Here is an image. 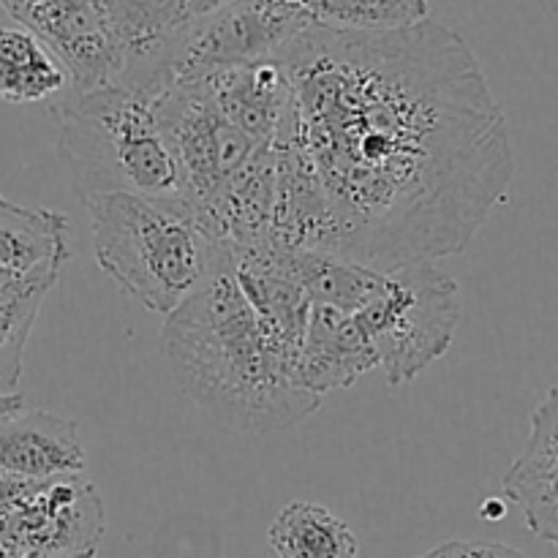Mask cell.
Here are the masks:
<instances>
[{
    "label": "cell",
    "instance_id": "6da1fadb",
    "mask_svg": "<svg viewBox=\"0 0 558 558\" xmlns=\"http://www.w3.org/2000/svg\"><path fill=\"white\" fill-rule=\"evenodd\" d=\"M298 140L332 223V254L374 270L469 248L510 191L507 118L447 25L308 27L281 54Z\"/></svg>",
    "mask_w": 558,
    "mask_h": 558
},
{
    "label": "cell",
    "instance_id": "7a4b0ae2",
    "mask_svg": "<svg viewBox=\"0 0 558 558\" xmlns=\"http://www.w3.org/2000/svg\"><path fill=\"white\" fill-rule=\"evenodd\" d=\"M161 357L174 385L216 423L243 434L287 430L319 412L262 330L221 248L205 281L163 316Z\"/></svg>",
    "mask_w": 558,
    "mask_h": 558
},
{
    "label": "cell",
    "instance_id": "3957f363",
    "mask_svg": "<svg viewBox=\"0 0 558 558\" xmlns=\"http://www.w3.org/2000/svg\"><path fill=\"white\" fill-rule=\"evenodd\" d=\"M85 210L98 267L153 314H172L223 248L180 196L101 194Z\"/></svg>",
    "mask_w": 558,
    "mask_h": 558
},
{
    "label": "cell",
    "instance_id": "277c9868",
    "mask_svg": "<svg viewBox=\"0 0 558 558\" xmlns=\"http://www.w3.org/2000/svg\"><path fill=\"white\" fill-rule=\"evenodd\" d=\"M58 153L76 196H178V169L156 118V98L131 87L69 90L54 101Z\"/></svg>",
    "mask_w": 558,
    "mask_h": 558
},
{
    "label": "cell",
    "instance_id": "5b68a950",
    "mask_svg": "<svg viewBox=\"0 0 558 558\" xmlns=\"http://www.w3.org/2000/svg\"><path fill=\"white\" fill-rule=\"evenodd\" d=\"M461 316L456 278L423 262L381 270L374 294L352 319L368 336L387 385L398 387L445 357L456 341Z\"/></svg>",
    "mask_w": 558,
    "mask_h": 558
},
{
    "label": "cell",
    "instance_id": "8992f818",
    "mask_svg": "<svg viewBox=\"0 0 558 558\" xmlns=\"http://www.w3.org/2000/svg\"><path fill=\"white\" fill-rule=\"evenodd\" d=\"M156 118L178 169V196L202 213L270 147L256 145L229 123L199 80H183L156 96Z\"/></svg>",
    "mask_w": 558,
    "mask_h": 558
},
{
    "label": "cell",
    "instance_id": "52a82bcc",
    "mask_svg": "<svg viewBox=\"0 0 558 558\" xmlns=\"http://www.w3.org/2000/svg\"><path fill=\"white\" fill-rule=\"evenodd\" d=\"M314 22L292 0H227L191 20L172 58V85L223 69L278 60Z\"/></svg>",
    "mask_w": 558,
    "mask_h": 558
},
{
    "label": "cell",
    "instance_id": "ba28073f",
    "mask_svg": "<svg viewBox=\"0 0 558 558\" xmlns=\"http://www.w3.org/2000/svg\"><path fill=\"white\" fill-rule=\"evenodd\" d=\"M107 515L98 488L82 474L33 483L0 515L9 558H96Z\"/></svg>",
    "mask_w": 558,
    "mask_h": 558
},
{
    "label": "cell",
    "instance_id": "9c48e42d",
    "mask_svg": "<svg viewBox=\"0 0 558 558\" xmlns=\"http://www.w3.org/2000/svg\"><path fill=\"white\" fill-rule=\"evenodd\" d=\"M118 58V85L161 96L172 85V58L196 20L191 0H96Z\"/></svg>",
    "mask_w": 558,
    "mask_h": 558
},
{
    "label": "cell",
    "instance_id": "30bf717a",
    "mask_svg": "<svg viewBox=\"0 0 558 558\" xmlns=\"http://www.w3.org/2000/svg\"><path fill=\"white\" fill-rule=\"evenodd\" d=\"M69 71V90H93L118 80V58L96 0H0Z\"/></svg>",
    "mask_w": 558,
    "mask_h": 558
},
{
    "label": "cell",
    "instance_id": "8fae6325",
    "mask_svg": "<svg viewBox=\"0 0 558 558\" xmlns=\"http://www.w3.org/2000/svg\"><path fill=\"white\" fill-rule=\"evenodd\" d=\"M232 262L234 278L254 308L262 330L287 360L294 376L300 347L308 330L311 303L305 289L289 270L287 254L272 245H262V248L232 251Z\"/></svg>",
    "mask_w": 558,
    "mask_h": 558
},
{
    "label": "cell",
    "instance_id": "7c38bea8",
    "mask_svg": "<svg viewBox=\"0 0 558 558\" xmlns=\"http://www.w3.org/2000/svg\"><path fill=\"white\" fill-rule=\"evenodd\" d=\"M85 472V447L74 420L41 409L0 417V474L41 483Z\"/></svg>",
    "mask_w": 558,
    "mask_h": 558
},
{
    "label": "cell",
    "instance_id": "4fadbf2b",
    "mask_svg": "<svg viewBox=\"0 0 558 558\" xmlns=\"http://www.w3.org/2000/svg\"><path fill=\"white\" fill-rule=\"evenodd\" d=\"M501 488L521 507L529 529L558 548V385L532 412L529 441L505 474Z\"/></svg>",
    "mask_w": 558,
    "mask_h": 558
},
{
    "label": "cell",
    "instance_id": "5bb4252c",
    "mask_svg": "<svg viewBox=\"0 0 558 558\" xmlns=\"http://www.w3.org/2000/svg\"><path fill=\"white\" fill-rule=\"evenodd\" d=\"M223 118L256 145L270 147L292 112V87L278 60L196 76Z\"/></svg>",
    "mask_w": 558,
    "mask_h": 558
},
{
    "label": "cell",
    "instance_id": "9a60e30c",
    "mask_svg": "<svg viewBox=\"0 0 558 558\" xmlns=\"http://www.w3.org/2000/svg\"><path fill=\"white\" fill-rule=\"evenodd\" d=\"M374 368H379V360L363 327L352 316L311 305L308 330L294 365L298 387L325 398L327 392L352 387Z\"/></svg>",
    "mask_w": 558,
    "mask_h": 558
},
{
    "label": "cell",
    "instance_id": "2e32d148",
    "mask_svg": "<svg viewBox=\"0 0 558 558\" xmlns=\"http://www.w3.org/2000/svg\"><path fill=\"white\" fill-rule=\"evenodd\" d=\"M69 259V218L0 196V272L33 276Z\"/></svg>",
    "mask_w": 558,
    "mask_h": 558
},
{
    "label": "cell",
    "instance_id": "e0dca14e",
    "mask_svg": "<svg viewBox=\"0 0 558 558\" xmlns=\"http://www.w3.org/2000/svg\"><path fill=\"white\" fill-rule=\"evenodd\" d=\"M69 87V71L31 31L0 27V101L38 104Z\"/></svg>",
    "mask_w": 558,
    "mask_h": 558
},
{
    "label": "cell",
    "instance_id": "ac0fdd59",
    "mask_svg": "<svg viewBox=\"0 0 558 558\" xmlns=\"http://www.w3.org/2000/svg\"><path fill=\"white\" fill-rule=\"evenodd\" d=\"M278 558H357L352 529L316 501H289L267 529Z\"/></svg>",
    "mask_w": 558,
    "mask_h": 558
},
{
    "label": "cell",
    "instance_id": "d6986e66",
    "mask_svg": "<svg viewBox=\"0 0 558 558\" xmlns=\"http://www.w3.org/2000/svg\"><path fill=\"white\" fill-rule=\"evenodd\" d=\"M316 27L352 33L401 31L430 20L428 0H292Z\"/></svg>",
    "mask_w": 558,
    "mask_h": 558
},
{
    "label": "cell",
    "instance_id": "ffe728a7",
    "mask_svg": "<svg viewBox=\"0 0 558 558\" xmlns=\"http://www.w3.org/2000/svg\"><path fill=\"white\" fill-rule=\"evenodd\" d=\"M60 272H49L22 292L0 300V396H14L22 379L25 347L36 325L47 294L58 283Z\"/></svg>",
    "mask_w": 558,
    "mask_h": 558
},
{
    "label": "cell",
    "instance_id": "44dd1931",
    "mask_svg": "<svg viewBox=\"0 0 558 558\" xmlns=\"http://www.w3.org/2000/svg\"><path fill=\"white\" fill-rule=\"evenodd\" d=\"M49 272H60V270L33 272V276H14V272H0V300H5V298H11V294L22 292V289L31 287V283L38 281L41 276H49Z\"/></svg>",
    "mask_w": 558,
    "mask_h": 558
},
{
    "label": "cell",
    "instance_id": "7402d4cb",
    "mask_svg": "<svg viewBox=\"0 0 558 558\" xmlns=\"http://www.w3.org/2000/svg\"><path fill=\"white\" fill-rule=\"evenodd\" d=\"M420 558H474L472 543H463V539H450V543L436 545L434 550L423 554Z\"/></svg>",
    "mask_w": 558,
    "mask_h": 558
},
{
    "label": "cell",
    "instance_id": "603a6c76",
    "mask_svg": "<svg viewBox=\"0 0 558 558\" xmlns=\"http://www.w3.org/2000/svg\"><path fill=\"white\" fill-rule=\"evenodd\" d=\"M472 550L474 558H529L523 550L501 543H472Z\"/></svg>",
    "mask_w": 558,
    "mask_h": 558
},
{
    "label": "cell",
    "instance_id": "cb8c5ba5",
    "mask_svg": "<svg viewBox=\"0 0 558 558\" xmlns=\"http://www.w3.org/2000/svg\"><path fill=\"white\" fill-rule=\"evenodd\" d=\"M20 409H25V398L20 392H14V396H0V417L11 412H20Z\"/></svg>",
    "mask_w": 558,
    "mask_h": 558
},
{
    "label": "cell",
    "instance_id": "d4e9b609",
    "mask_svg": "<svg viewBox=\"0 0 558 558\" xmlns=\"http://www.w3.org/2000/svg\"><path fill=\"white\" fill-rule=\"evenodd\" d=\"M221 3H227V0H191V5H194L196 16L207 14V11H213V9H218V5H221Z\"/></svg>",
    "mask_w": 558,
    "mask_h": 558
},
{
    "label": "cell",
    "instance_id": "484cf974",
    "mask_svg": "<svg viewBox=\"0 0 558 558\" xmlns=\"http://www.w3.org/2000/svg\"><path fill=\"white\" fill-rule=\"evenodd\" d=\"M87 558H90V556H87Z\"/></svg>",
    "mask_w": 558,
    "mask_h": 558
}]
</instances>
